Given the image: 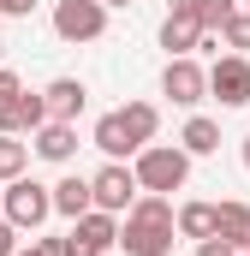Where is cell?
I'll return each instance as SVG.
<instances>
[{"label": "cell", "instance_id": "cell-9", "mask_svg": "<svg viewBox=\"0 0 250 256\" xmlns=\"http://www.w3.org/2000/svg\"><path fill=\"white\" fill-rule=\"evenodd\" d=\"M30 149H36L42 161L66 167V161L78 155V126H72V120H42V126L30 131Z\"/></svg>", "mask_w": 250, "mask_h": 256}, {"label": "cell", "instance_id": "cell-18", "mask_svg": "<svg viewBox=\"0 0 250 256\" xmlns=\"http://www.w3.org/2000/svg\"><path fill=\"white\" fill-rule=\"evenodd\" d=\"M90 143H96V149H102L108 161H125V155H137V143H131V137H125V126H120V114H102Z\"/></svg>", "mask_w": 250, "mask_h": 256}, {"label": "cell", "instance_id": "cell-23", "mask_svg": "<svg viewBox=\"0 0 250 256\" xmlns=\"http://www.w3.org/2000/svg\"><path fill=\"white\" fill-rule=\"evenodd\" d=\"M196 256H238V250H232L226 238H202V244H196Z\"/></svg>", "mask_w": 250, "mask_h": 256}, {"label": "cell", "instance_id": "cell-17", "mask_svg": "<svg viewBox=\"0 0 250 256\" xmlns=\"http://www.w3.org/2000/svg\"><path fill=\"white\" fill-rule=\"evenodd\" d=\"M120 126H125V137L143 149V143H155V131H161V108H155V102H125Z\"/></svg>", "mask_w": 250, "mask_h": 256}, {"label": "cell", "instance_id": "cell-14", "mask_svg": "<svg viewBox=\"0 0 250 256\" xmlns=\"http://www.w3.org/2000/svg\"><path fill=\"white\" fill-rule=\"evenodd\" d=\"M167 12H173V18H196L202 30H220V24L238 12V0H167Z\"/></svg>", "mask_w": 250, "mask_h": 256}, {"label": "cell", "instance_id": "cell-26", "mask_svg": "<svg viewBox=\"0 0 250 256\" xmlns=\"http://www.w3.org/2000/svg\"><path fill=\"white\" fill-rule=\"evenodd\" d=\"M238 161H244V173H250V137H244V149H238Z\"/></svg>", "mask_w": 250, "mask_h": 256}, {"label": "cell", "instance_id": "cell-10", "mask_svg": "<svg viewBox=\"0 0 250 256\" xmlns=\"http://www.w3.org/2000/svg\"><path fill=\"white\" fill-rule=\"evenodd\" d=\"M42 120H48V108H42L36 90H12V96L0 102V131H12V137H18V131H36Z\"/></svg>", "mask_w": 250, "mask_h": 256}, {"label": "cell", "instance_id": "cell-13", "mask_svg": "<svg viewBox=\"0 0 250 256\" xmlns=\"http://www.w3.org/2000/svg\"><path fill=\"white\" fill-rule=\"evenodd\" d=\"M48 196H54V214H66V220H78V214H90L96 202H90V179L84 173H66L60 185H48Z\"/></svg>", "mask_w": 250, "mask_h": 256}, {"label": "cell", "instance_id": "cell-28", "mask_svg": "<svg viewBox=\"0 0 250 256\" xmlns=\"http://www.w3.org/2000/svg\"><path fill=\"white\" fill-rule=\"evenodd\" d=\"M0 66H6V42H0Z\"/></svg>", "mask_w": 250, "mask_h": 256}, {"label": "cell", "instance_id": "cell-2", "mask_svg": "<svg viewBox=\"0 0 250 256\" xmlns=\"http://www.w3.org/2000/svg\"><path fill=\"white\" fill-rule=\"evenodd\" d=\"M131 173H137V191L173 196V191H185V179H190V155L179 143H143L137 161H131Z\"/></svg>", "mask_w": 250, "mask_h": 256}, {"label": "cell", "instance_id": "cell-25", "mask_svg": "<svg viewBox=\"0 0 250 256\" xmlns=\"http://www.w3.org/2000/svg\"><path fill=\"white\" fill-rule=\"evenodd\" d=\"M12 90H24V84H18V72H6V66H0V102H6Z\"/></svg>", "mask_w": 250, "mask_h": 256}, {"label": "cell", "instance_id": "cell-3", "mask_svg": "<svg viewBox=\"0 0 250 256\" xmlns=\"http://www.w3.org/2000/svg\"><path fill=\"white\" fill-rule=\"evenodd\" d=\"M0 214L18 226V232H42V220L54 214V196H48V185H36V179H6L0 185Z\"/></svg>", "mask_w": 250, "mask_h": 256}, {"label": "cell", "instance_id": "cell-22", "mask_svg": "<svg viewBox=\"0 0 250 256\" xmlns=\"http://www.w3.org/2000/svg\"><path fill=\"white\" fill-rule=\"evenodd\" d=\"M12 250H18V226L0 214V256H12Z\"/></svg>", "mask_w": 250, "mask_h": 256}, {"label": "cell", "instance_id": "cell-7", "mask_svg": "<svg viewBox=\"0 0 250 256\" xmlns=\"http://www.w3.org/2000/svg\"><path fill=\"white\" fill-rule=\"evenodd\" d=\"M208 96L220 108H244L250 102V54H214V66H208Z\"/></svg>", "mask_w": 250, "mask_h": 256}, {"label": "cell", "instance_id": "cell-27", "mask_svg": "<svg viewBox=\"0 0 250 256\" xmlns=\"http://www.w3.org/2000/svg\"><path fill=\"white\" fill-rule=\"evenodd\" d=\"M102 6H108V12H120V6H131V0H102Z\"/></svg>", "mask_w": 250, "mask_h": 256}, {"label": "cell", "instance_id": "cell-6", "mask_svg": "<svg viewBox=\"0 0 250 256\" xmlns=\"http://www.w3.org/2000/svg\"><path fill=\"white\" fill-rule=\"evenodd\" d=\"M114 238H120V214L90 208V214L72 220V232H66V256H108V250H114Z\"/></svg>", "mask_w": 250, "mask_h": 256}, {"label": "cell", "instance_id": "cell-12", "mask_svg": "<svg viewBox=\"0 0 250 256\" xmlns=\"http://www.w3.org/2000/svg\"><path fill=\"white\" fill-rule=\"evenodd\" d=\"M214 238H226L238 256H250V202H214Z\"/></svg>", "mask_w": 250, "mask_h": 256}, {"label": "cell", "instance_id": "cell-1", "mask_svg": "<svg viewBox=\"0 0 250 256\" xmlns=\"http://www.w3.org/2000/svg\"><path fill=\"white\" fill-rule=\"evenodd\" d=\"M114 244H125V256H173V196L137 191V202L120 214Z\"/></svg>", "mask_w": 250, "mask_h": 256}, {"label": "cell", "instance_id": "cell-4", "mask_svg": "<svg viewBox=\"0 0 250 256\" xmlns=\"http://www.w3.org/2000/svg\"><path fill=\"white\" fill-rule=\"evenodd\" d=\"M54 36L60 42H102L108 36V6L102 0H54Z\"/></svg>", "mask_w": 250, "mask_h": 256}, {"label": "cell", "instance_id": "cell-21", "mask_svg": "<svg viewBox=\"0 0 250 256\" xmlns=\"http://www.w3.org/2000/svg\"><path fill=\"white\" fill-rule=\"evenodd\" d=\"M214 36H220V48H232V54H250V12H232V18H226Z\"/></svg>", "mask_w": 250, "mask_h": 256}, {"label": "cell", "instance_id": "cell-24", "mask_svg": "<svg viewBox=\"0 0 250 256\" xmlns=\"http://www.w3.org/2000/svg\"><path fill=\"white\" fill-rule=\"evenodd\" d=\"M0 12H6V18H30V12H36V0H0Z\"/></svg>", "mask_w": 250, "mask_h": 256}, {"label": "cell", "instance_id": "cell-5", "mask_svg": "<svg viewBox=\"0 0 250 256\" xmlns=\"http://www.w3.org/2000/svg\"><path fill=\"white\" fill-rule=\"evenodd\" d=\"M90 202H96L102 214H125V208L137 202V173H131L125 161H108L102 173H90Z\"/></svg>", "mask_w": 250, "mask_h": 256}, {"label": "cell", "instance_id": "cell-20", "mask_svg": "<svg viewBox=\"0 0 250 256\" xmlns=\"http://www.w3.org/2000/svg\"><path fill=\"white\" fill-rule=\"evenodd\" d=\"M24 167H30V143H18L12 131H0V185H6V179H18Z\"/></svg>", "mask_w": 250, "mask_h": 256}, {"label": "cell", "instance_id": "cell-19", "mask_svg": "<svg viewBox=\"0 0 250 256\" xmlns=\"http://www.w3.org/2000/svg\"><path fill=\"white\" fill-rule=\"evenodd\" d=\"M179 149H185V155H214V149H220V126H214L208 114H190L185 131H179Z\"/></svg>", "mask_w": 250, "mask_h": 256}, {"label": "cell", "instance_id": "cell-11", "mask_svg": "<svg viewBox=\"0 0 250 256\" xmlns=\"http://www.w3.org/2000/svg\"><path fill=\"white\" fill-rule=\"evenodd\" d=\"M84 102H90V90H84L78 78H54V84L42 90V108H48V120H72V126H78Z\"/></svg>", "mask_w": 250, "mask_h": 256}, {"label": "cell", "instance_id": "cell-8", "mask_svg": "<svg viewBox=\"0 0 250 256\" xmlns=\"http://www.w3.org/2000/svg\"><path fill=\"white\" fill-rule=\"evenodd\" d=\"M161 96H167L173 108H196V102L208 96V72L196 66V54L167 60V72H161Z\"/></svg>", "mask_w": 250, "mask_h": 256}, {"label": "cell", "instance_id": "cell-15", "mask_svg": "<svg viewBox=\"0 0 250 256\" xmlns=\"http://www.w3.org/2000/svg\"><path fill=\"white\" fill-rule=\"evenodd\" d=\"M202 36H208V30H202L196 18H173V12H167V24H161V48H167V60L196 54V48H202Z\"/></svg>", "mask_w": 250, "mask_h": 256}, {"label": "cell", "instance_id": "cell-16", "mask_svg": "<svg viewBox=\"0 0 250 256\" xmlns=\"http://www.w3.org/2000/svg\"><path fill=\"white\" fill-rule=\"evenodd\" d=\"M173 232L190 238V244L214 238V202H179V208H173Z\"/></svg>", "mask_w": 250, "mask_h": 256}]
</instances>
